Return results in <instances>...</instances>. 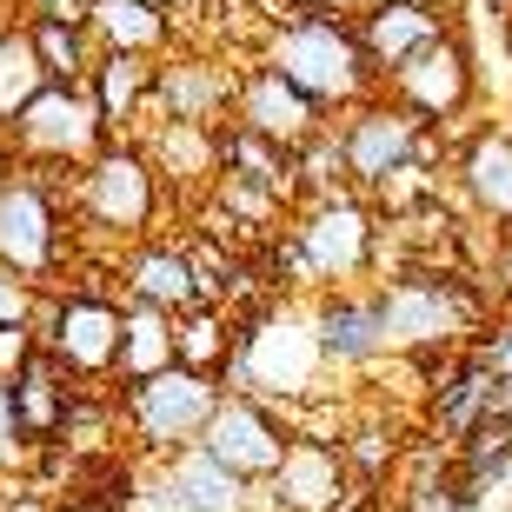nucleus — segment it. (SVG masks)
<instances>
[{"label": "nucleus", "instance_id": "obj_1", "mask_svg": "<svg viewBox=\"0 0 512 512\" xmlns=\"http://www.w3.org/2000/svg\"><path fill=\"white\" fill-rule=\"evenodd\" d=\"M266 67H273L286 87H300L313 107H360L366 87H373V67H366L353 27L333 20V14H313V20H300V27H280L273 47H266Z\"/></svg>", "mask_w": 512, "mask_h": 512}, {"label": "nucleus", "instance_id": "obj_2", "mask_svg": "<svg viewBox=\"0 0 512 512\" xmlns=\"http://www.w3.org/2000/svg\"><path fill=\"white\" fill-rule=\"evenodd\" d=\"M220 393L227 386L207 380V373H187V366H167V373H153V380L127 386V419L133 433H140V446L160 459H180L200 446V433H207L213 406H220Z\"/></svg>", "mask_w": 512, "mask_h": 512}, {"label": "nucleus", "instance_id": "obj_3", "mask_svg": "<svg viewBox=\"0 0 512 512\" xmlns=\"http://www.w3.org/2000/svg\"><path fill=\"white\" fill-rule=\"evenodd\" d=\"M286 446H293V419H286L280 406L253 399V393H220L207 433H200V453H207L213 466H227V473L240 479V486H253V493L280 473Z\"/></svg>", "mask_w": 512, "mask_h": 512}, {"label": "nucleus", "instance_id": "obj_4", "mask_svg": "<svg viewBox=\"0 0 512 512\" xmlns=\"http://www.w3.org/2000/svg\"><path fill=\"white\" fill-rule=\"evenodd\" d=\"M34 340L67 380H100L120 360V306L107 293H67L34 320Z\"/></svg>", "mask_w": 512, "mask_h": 512}, {"label": "nucleus", "instance_id": "obj_5", "mask_svg": "<svg viewBox=\"0 0 512 512\" xmlns=\"http://www.w3.org/2000/svg\"><path fill=\"white\" fill-rule=\"evenodd\" d=\"M293 240H300L313 280L333 286V293L353 286L366 266L380 260V227H373V213H366L360 200H346V193H320V207L300 220Z\"/></svg>", "mask_w": 512, "mask_h": 512}, {"label": "nucleus", "instance_id": "obj_6", "mask_svg": "<svg viewBox=\"0 0 512 512\" xmlns=\"http://www.w3.org/2000/svg\"><path fill=\"white\" fill-rule=\"evenodd\" d=\"M393 100L406 107V114H419L426 127H439V120H459L479 107V80H473V54H466V40L439 34L433 47H419L406 67H393Z\"/></svg>", "mask_w": 512, "mask_h": 512}, {"label": "nucleus", "instance_id": "obj_7", "mask_svg": "<svg viewBox=\"0 0 512 512\" xmlns=\"http://www.w3.org/2000/svg\"><path fill=\"white\" fill-rule=\"evenodd\" d=\"M419 133L426 120L406 114L399 100H360L346 114V133H340V160H346V180L360 193H380L406 160L419 153Z\"/></svg>", "mask_w": 512, "mask_h": 512}, {"label": "nucleus", "instance_id": "obj_8", "mask_svg": "<svg viewBox=\"0 0 512 512\" xmlns=\"http://www.w3.org/2000/svg\"><path fill=\"white\" fill-rule=\"evenodd\" d=\"M346 493H353V479H346L340 439H313V433H293L280 473L260 486V499L273 512H333Z\"/></svg>", "mask_w": 512, "mask_h": 512}, {"label": "nucleus", "instance_id": "obj_9", "mask_svg": "<svg viewBox=\"0 0 512 512\" xmlns=\"http://www.w3.org/2000/svg\"><path fill=\"white\" fill-rule=\"evenodd\" d=\"M100 127H107V120H100V107H94L87 87H47V94L14 120L20 147L40 153V160H87L94 140H100Z\"/></svg>", "mask_w": 512, "mask_h": 512}, {"label": "nucleus", "instance_id": "obj_10", "mask_svg": "<svg viewBox=\"0 0 512 512\" xmlns=\"http://www.w3.org/2000/svg\"><path fill=\"white\" fill-rule=\"evenodd\" d=\"M60 253V227H54V200L34 180H0V266L34 280L47 273Z\"/></svg>", "mask_w": 512, "mask_h": 512}, {"label": "nucleus", "instance_id": "obj_11", "mask_svg": "<svg viewBox=\"0 0 512 512\" xmlns=\"http://www.w3.org/2000/svg\"><path fill=\"white\" fill-rule=\"evenodd\" d=\"M313 340H320V360L326 366H373L393 353L386 340V313H380V293H326L320 313H313Z\"/></svg>", "mask_w": 512, "mask_h": 512}, {"label": "nucleus", "instance_id": "obj_12", "mask_svg": "<svg viewBox=\"0 0 512 512\" xmlns=\"http://www.w3.org/2000/svg\"><path fill=\"white\" fill-rule=\"evenodd\" d=\"M439 34H453L446 7H419V0H373L360 14V27H353V40H360V54H366L373 74L406 67V60H413L419 47H433Z\"/></svg>", "mask_w": 512, "mask_h": 512}, {"label": "nucleus", "instance_id": "obj_13", "mask_svg": "<svg viewBox=\"0 0 512 512\" xmlns=\"http://www.w3.org/2000/svg\"><path fill=\"white\" fill-rule=\"evenodd\" d=\"M87 213H94L107 233L133 240V233L153 220V167L140 153H100L94 173H87Z\"/></svg>", "mask_w": 512, "mask_h": 512}, {"label": "nucleus", "instance_id": "obj_14", "mask_svg": "<svg viewBox=\"0 0 512 512\" xmlns=\"http://www.w3.org/2000/svg\"><path fill=\"white\" fill-rule=\"evenodd\" d=\"M140 493H147L153 506H167V512H247L253 506V486H240L227 466H213L200 446L167 459L160 479H147Z\"/></svg>", "mask_w": 512, "mask_h": 512}, {"label": "nucleus", "instance_id": "obj_15", "mask_svg": "<svg viewBox=\"0 0 512 512\" xmlns=\"http://www.w3.org/2000/svg\"><path fill=\"white\" fill-rule=\"evenodd\" d=\"M240 114H247V133H260V140H273V147L300 153L320 140V107L300 94V87H286L273 67H260V74L240 87Z\"/></svg>", "mask_w": 512, "mask_h": 512}, {"label": "nucleus", "instance_id": "obj_16", "mask_svg": "<svg viewBox=\"0 0 512 512\" xmlns=\"http://www.w3.org/2000/svg\"><path fill=\"white\" fill-rule=\"evenodd\" d=\"M459 193H466V207L479 220L512 227V133H506V120L466 133V147H459Z\"/></svg>", "mask_w": 512, "mask_h": 512}, {"label": "nucleus", "instance_id": "obj_17", "mask_svg": "<svg viewBox=\"0 0 512 512\" xmlns=\"http://www.w3.org/2000/svg\"><path fill=\"white\" fill-rule=\"evenodd\" d=\"M14 393V419H20V439L27 446H54L60 426H67V406L80 399V386L60 373L47 353H34V360L20 366V380L7 386Z\"/></svg>", "mask_w": 512, "mask_h": 512}, {"label": "nucleus", "instance_id": "obj_18", "mask_svg": "<svg viewBox=\"0 0 512 512\" xmlns=\"http://www.w3.org/2000/svg\"><path fill=\"white\" fill-rule=\"evenodd\" d=\"M127 300L133 306H153V313H167V320H180V313H193L200 306V280H193V260L180 247H153L133 260L127 273Z\"/></svg>", "mask_w": 512, "mask_h": 512}, {"label": "nucleus", "instance_id": "obj_19", "mask_svg": "<svg viewBox=\"0 0 512 512\" xmlns=\"http://www.w3.org/2000/svg\"><path fill=\"white\" fill-rule=\"evenodd\" d=\"M153 87L167 100V120H180V127H213V114L233 100V74H220L207 60H180L167 74H153Z\"/></svg>", "mask_w": 512, "mask_h": 512}, {"label": "nucleus", "instance_id": "obj_20", "mask_svg": "<svg viewBox=\"0 0 512 512\" xmlns=\"http://www.w3.org/2000/svg\"><path fill=\"white\" fill-rule=\"evenodd\" d=\"M173 366V320L167 313H153V306H120V360H114V373L127 386H140V380H153V373H167Z\"/></svg>", "mask_w": 512, "mask_h": 512}, {"label": "nucleus", "instance_id": "obj_21", "mask_svg": "<svg viewBox=\"0 0 512 512\" xmlns=\"http://www.w3.org/2000/svg\"><path fill=\"white\" fill-rule=\"evenodd\" d=\"M227 353H233V320L220 306H193V313L173 320V366L220 380V373H227Z\"/></svg>", "mask_w": 512, "mask_h": 512}, {"label": "nucleus", "instance_id": "obj_22", "mask_svg": "<svg viewBox=\"0 0 512 512\" xmlns=\"http://www.w3.org/2000/svg\"><path fill=\"white\" fill-rule=\"evenodd\" d=\"M87 27L107 40V54H147L167 40V20L153 14L147 0H94L87 7Z\"/></svg>", "mask_w": 512, "mask_h": 512}, {"label": "nucleus", "instance_id": "obj_23", "mask_svg": "<svg viewBox=\"0 0 512 512\" xmlns=\"http://www.w3.org/2000/svg\"><path fill=\"white\" fill-rule=\"evenodd\" d=\"M153 74L160 67H147V54H107L94 67V107H100V120H133V107L153 94Z\"/></svg>", "mask_w": 512, "mask_h": 512}, {"label": "nucleus", "instance_id": "obj_24", "mask_svg": "<svg viewBox=\"0 0 512 512\" xmlns=\"http://www.w3.org/2000/svg\"><path fill=\"white\" fill-rule=\"evenodd\" d=\"M47 87H54V80H47V67H40L34 40L27 34H0V120H20Z\"/></svg>", "mask_w": 512, "mask_h": 512}, {"label": "nucleus", "instance_id": "obj_25", "mask_svg": "<svg viewBox=\"0 0 512 512\" xmlns=\"http://www.w3.org/2000/svg\"><path fill=\"white\" fill-rule=\"evenodd\" d=\"M27 40H34V54H40V67H47V80H54V87H80V80L94 74V67H87V47H80V27L40 20Z\"/></svg>", "mask_w": 512, "mask_h": 512}, {"label": "nucleus", "instance_id": "obj_26", "mask_svg": "<svg viewBox=\"0 0 512 512\" xmlns=\"http://www.w3.org/2000/svg\"><path fill=\"white\" fill-rule=\"evenodd\" d=\"M40 353V340H34V326H0V386H14L20 380V366Z\"/></svg>", "mask_w": 512, "mask_h": 512}, {"label": "nucleus", "instance_id": "obj_27", "mask_svg": "<svg viewBox=\"0 0 512 512\" xmlns=\"http://www.w3.org/2000/svg\"><path fill=\"white\" fill-rule=\"evenodd\" d=\"M473 360L493 373V380H512V320H499L493 333H479L473 340Z\"/></svg>", "mask_w": 512, "mask_h": 512}, {"label": "nucleus", "instance_id": "obj_28", "mask_svg": "<svg viewBox=\"0 0 512 512\" xmlns=\"http://www.w3.org/2000/svg\"><path fill=\"white\" fill-rule=\"evenodd\" d=\"M0 326H34V293L7 266H0Z\"/></svg>", "mask_w": 512, "mask_h": 512}, {"label": "nucleus", "instance_id": "obj_29", "mask_svg": "<svg viewBox=\"0 0 512 512\" xmlns=\"http://www.w3.org/2000/svg\"><path fill=\"white\" fill-rule=\"evenodd\" d=\"M20 446H27V439H20V419H14V393L0 386V466H14Z\"/></svg>", "mask_w": 512, "mask_h": 512}, {"label": "nucleus", "instance_id": "obj_30", "mask_svg": "<svg viewBox=\"0 0 512 512\" xmlns=\"http://www.w3.org/2000/svg\"><path fill=\"white\" fill-rule=\"evenodd\" d=\"M87 7H94V0H40V14L60 20V27H87Z\"/></svg>", "mask_w": 512, "mask_h": 512}, {"label": "nucleus", "instance_id": "obj_31", "mask_svg": "<svg viewBox=\"0 0 512 512\" xmlns=\"http://www.w3.org/2000/svg\"><path fill=\"white\" fill-rule=\"evenodd\" d=\"M493 273H499V286L512 293V227L493 233Z\"/></svg>", "mask_w": 512, "mask_h": 512}, {"label": "nucleus", "instance_id": "obj_32", "mask_svg": "<svg viewBox=\"0 0 512 512\" xmlns=\"http://www.w3.org/2000/svg\"><path fill=\"white\" fill-rule=\"evenodd\" d=\"M47 512H94V506H80V499H60V506H47Z\"/></svg>", "mask_w": 512, "mask_h": 512}, {"label": "nucleus", "instance_id": "obj_33", "mask_svg": "<svg viewBox=\"0 0 512 512\" xmlns=\"http://www.w3.org/2000/svg\"><path fill=\"white\" fill-rule=\"evenodd\" d=\"M506 133H512V100H506Z\"/></svg>", "mask_w": 512, "mask_h": 512}, {"label": "nucleus", "instance_id": "obj_34", "mask_svg": "<svg viewBox=\"0 0 512 512\" xmlns=\"http://www.w3.org/2000/svg\"><path fill=\"white\" fill-rule=\"evenodd\" d=\"M0 180H7V153H0Z\"/></svg>", "mask_w": 512, "mask_h": 512}]
</instances>
